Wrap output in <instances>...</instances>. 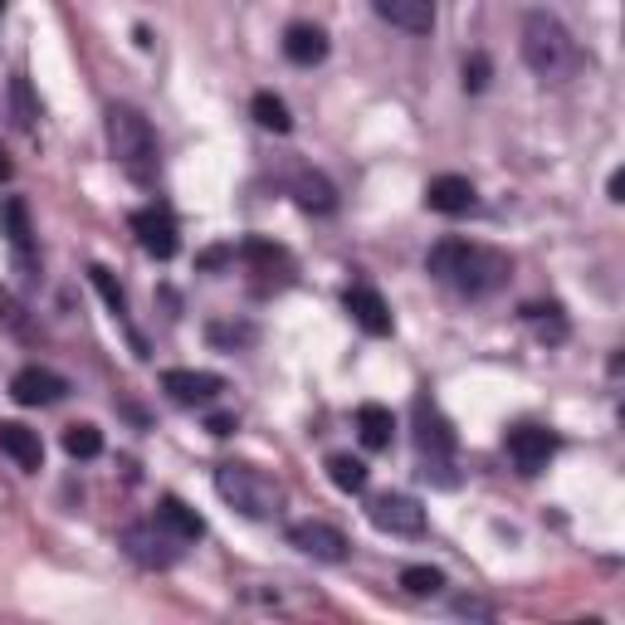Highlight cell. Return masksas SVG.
<instances>
[{"label":"cell","mask_w":625,"mask_h":625,"mask_svg":"<svg viewBox=\"0 0 625 625\" xmlns=\"http://www.w3.org/2000/svg\"><path fill=\"white\" fill-rule=\"evenodd\" d=\"M425 269H431L440 284L464 293V299H484V293H494L508 279L504 254L484 250V244H470V240H440L435 250L425 254Z\"/></svg>","instance_id":"1"},{"label":"cell","mask_w":625,"mask_h":625,"mask_svg":"<svg viewBox=\"0 0 625 625\" xmlns=\"http://www.w3.org/2000/svg\"><path fill=\"white\" fill-rule=\"evenodd\" d=\"M518 49H523V64H528L537 79H547V83L572 79V73H577V64H582L577 40H572L567 24H562L557 16H547V10H533V16H523Z\"/></svg>","instance_id":"2"},{"label":"cell","mask_w":625,"mask_h":625,"mask_svg":"<svg viewBox=\"0 0 625 625\" xmlns=\"http://www.w3.org/2000/svg\"><path fill=\"white\" fill-rule=\"evenodd\" d=\"M103 118H108V152H113V162L128 171L132 181H152L157 167H162V147H157L152 122L128 103H113Z\"/></svg>","instance_id":"3"},{"label":"cell","mask_w":625,"mask_h":625,"mask_svg":"<svg viewBox=\"0 0 625 625\" xmlns=\"http://www.w3.org/2000/svg\"><path fill=\"white\" fill-rule=\"evenodd\" d=\"M215 494L235 513H244V518H274V513L284 508V484H279L274 474L254 470V464H240V460L215 464Z\"/></svg>","instance_id":"4"},{"label":"cell","mask_w":625,"mask_h":625,"mask_svg":"<svg viewBox=\"0 0 625 625\" xmlns=\"http://www.w3.org/2000/svg\"><path fill=\"white\" fill-rule=\"evenodd\" d=\"M411 425H415V455H421V474L440 488H455V431L440 415L431 396H415L411 406Z\"/></svg>","instance_id":"5"},{"label":"cell","mask_w":625,"mask_h":625,"mask_svg":"<svg viewBox=\"0 0 625 625\" xmlns=\"http://www.w3.org/2000/svg\"><path fill=\"white\" fill-rule=\"evenodd\" d=\"M118 547L147 572H167V567H177V557H181L177 537H171L162 523H128V528L118 533Z\"/></svg>","instance_id":"6"},{"label":"cell","mask_w":625,"mask_h":625,"mask_svg":"<svg viewBox=\"0 0 625 625\" xmlns=\"http://www.w3.org/2000/svg\"><path fill=\"white\" fill-rule=\"evenodd\" d=\"M366 513H372V523L391 537H421L425 533V508H421V498H411V494H382V498H372Z\"/></svg>","instance_id":"7"},{"label":"cell","mask_w":625,"mask_h":625,"mask_svg":"<svg viewBox=\"0 0 625 625\" xmlns=\"http://www.w3.org/2000/svg\"><path fill=\"white\" fill-rule=\"evenodd\" d=\"M132 235L152 260H171V254L181 250V235H177V220L162 205H142V211H132Z\"/></svg>","instance_id":"8"},{"label":"cell","mask_w":625,"mask_h":625,"mask_svg":"<svg viewBox=\"0 0 625 625\" xmlns=\"http://www.w3.org/2000/svg\"><path fill=\"white\" fill-rule=\"evenodd\" d=\"M289 543L299 547L303 557H313V562H347V537H342L333 523H323V518H303V523H293L289 528Z\"/></svg>","instance_id":"9"},{"label":"cell","mask_w":625,"mask_h":625,"mask_svg":"<svg viewBox=\"0 0 625 625\" xmlns=\"http://www.w3.org/2000/svg\"><path fill=\"white\" fill-rule=\"evenodd\" d=\"M504 445H508V455H513V464H518L523 474L547 470V460L557 455V435L547 431V425H513Z\"/></svg>","instance_id":"10"},{"label":"cell","mask_w":625,"mask_h":625,"mask_svg":"<svg viewBox=\"0 0 625 625\" xmlns=\"http://www.w3.org/2000/svg\"><path fill=\"white\" fill-rule=\"evenodd\" d=\"M162 391L177 406H205V401H215L220 391H225V382H220L215 372H191V366H171V372H162Z\"/></svg>","instance_id":"11"},{"label":"cell","mask_w":625,"mask_h":625,"mask_svg":"<svg viewBox=\"0 0 625 625\" xmlns=\"http://www.w3.org/2000/svg\"><path fill=\"white\" fill-rule=\"evenodd\" d=\"M342 309L352 313V323H357L366 337H386L391 333V309H386V299L372 284H352L347 293H342Z\"/></svg>","instance_id":"12"},{"label":"cell","mask_w":625,"mask_h":625,"mask_svg":"<svg viewBox=\"0 0 625 625\" xmlns=\"http://www.w3.org/2000/svg\"><path fill=\"white\" fill-rule=\"evenodd\" d=\"M69 382L59 372H49V366H20L16 382H10V396L20 401V406H54V401H64Z\"/></svg>","instance_id":"13"},{"label":"cell","mask_w":625,"mask_h":625,"mask_svg":"<svg viewBox=\"0 0 625 625\" xmlns=\"http://www.w3.org/2000/svg\"><path fill=\"white\" fill-rule=\"evenodd\" d=\"M425 205H431L435 215H470L474 205H480V195H474V181L470 177H435L431 187H425Z\"/></svg>","instance_id":"14"},{"label":"cell","mask_w":625,"mask_h":625,"mask_svg":"<svg viewBox=\"0 0 625 625\" xmlns=\"http://www.w3.org/2000/svg\"><path fill=\"white\" fill-rule=\"evenodd\" d=\"M372 10L406 34H431L435 30V0H372Z\"/></svg>","instance_id":"15"},{"label":"cell","mask_w":625,"mask_h":625,"mask_svg":"<svg viewBox=\"0 0 625 625\" xmlns=\"http://www.w3.org/2000/svg\"><path fill=\"white\" fill-rule=\"evenodd\" d=\"M0 225H6V240L10 250H16V260L24 269H34V230H30V205L20 201V195H6L0 201Z\"/></svg>","instance_id":"16"},{"label":"cell","mask_w":625,"mask_h":625,"mask_svg":"<svg viewBox=\"0 0 625 625\" xmlns=\"http://www.w3.org/2000/svg\"><path fill=\"white\" fill-rule=\"evenodd\" d=\"M284 59L299 69H313L327 59V34L317 24H289L284 30Z\"/></svg>","instance_id":"17"},{"label":"cell","mask_w":625,"mask_h":625,"mask_svg":"<svg viewBox=\"0 0 625 625\" xmlns=\"http://www.w3.org/2000/svg\"><path fill=\"white\" fill-rule=\"evenodd\" d=\"M0 450H6L20 470H40V464H44L40 435H34L30 425H20V421H0Z\"/></svg>","instance_id":"18"},{"label":"cell","mask_w":625,"mask_h":625,"mask_svg":"<svg viewBox=\"0 0 625 625\" xmlns=\"http://www.w3.org/2000/svg\"><path fill=\"white\" fill-rule=\"evenodd\" d=\"M157 523H162V528H167L171 537H177V543H195V537L205 533L201 513H195V508H187L177 494H167L162 504H157Z\"/></svg>","instance_id":"19"},{"label":"cell","mask_w":625,"mask_h":625,"mask_svg":"<svg viewBox=\"0 0 625 625\" xmlns=\"http://www.w3.org/2000/svg\"><path fill=\"white\" fill-rule=\"evenodd\" d=\"M293 195H299V205L313 215H327L337 205V191L323 171H299V177H293Z\"/></svg>","instance_id":"20"},{"label":"cell","mask_w":625,"mask_h":625,"mask_svg":"<svg viewBox=\"0 0 625 625\" xmlns=\"http://www.w3.org/2000/svg\"><path fill=\"white\" fill-rule=\"evenodd\" d=\"M391 431H396V415L386 406H376V401H366L357 406V440L366 450H386L391 445Z\"/></svg>","instance_id":"21"},{"label":"cell","mask_w":625,"mask_h":625,"mask_svg":"<svg viewBox=\"0 0 625 625\" xmlns=\"http://www.w3.org/2000/svg\"><path fill=\"white\" fill-rule=\"evenodd\" d=\"M240 260H250L260 274H289V250L284 244H269V240H244L240 244Z\"/></svg>","instance_id":"22"},{"label":"cell","mask_w":625,"mask_h":625,"mask_svg":"<svg viewBox=\"0 0 625 625\" xmlns=\"http://www.w3.org/2000/svg\"><path fill=\"white\" fill-rule=\"evenodd\" d=\"M327 480H333L342 494H362L366 488V464L357 455H327Z\"/></svg>","instance_id":"23"},{"label":"cell","mask_w":625,"mask_h":625,"mask_svg":"<svg viewBox=\"0 0 625 625\" xmlns=\"http://www.w3.org/2000/svg\"><path fill=\"white\" fill-rule=\"evenodd\" d=\"M250 113H254V122H260V128H269V132H289V128H293L289 103H284L279 93H254Z\"/></svg>","instance_id":"24"},{"label":"cell","mask_w":625,"mask_h":625,"mask_svg":"<svg viewBox=\"0 0 625 625\" xmlns=\"http://www.w3.org/2000/svg\"><path fill=\"white\" fill-rule=\"evenodd\" d=\"M64 455L69 460H98L103 455V431H98V425H69L64 431Z\"/></svg>","instance_id":"25"},{"label":"cell","mask_w":625,"mask_h":625,"mask_svg":"<svg viewBox=\"0 0 625 625\" xmlns=\"http://www.w3.org/2000/svg\"><path fill=\"white\" fill-rule=\"evenodd\" d=\"M205 337H211L215 347L235 352V347H254V342H260V327H254V323H211V327H205Z\"/></svg>","instance_id":"26"},{"label":"cell","mask_w":625,"mask_h":625,"mask_svg":"<svg viewBox=\"0 0 625 625\" xmlns=\"http://www.w3.org/2000/svg\"><path fill=\"white\" fill-rule=\"evenodd\" d=\"M89 279H93V289L103 293V303H108V309H113V317H128V293H122V284L113 279V269L93 264V269H89Z\"/></svg>","instance_id":"27"},{"label":"cell","mask_w":625,"mask_h":625,"mask_svg":"<svg viewBox=\"0 0 625 625\" xmlns=\"http://www.w3.org/2000/svg\"><path fill=\"white\" fill-rule=\"evenodd\" d=\"M523 317H528V323H537V333H543V337H553V342L567 337V317H562L557 303H547V309H543V303H528V309H523Z\"/></svg>","instance_id":"28"},{"label":"cell","mask_w":625,"mask_h":625,"mask_svg":"<svg viewBox=\"0 0 625 625\" xmlns=\"http://www.w3.org/2000/svg\"><path fill=\"white\" fill-rule=\"evenodd\" d=\"M401 586H406L411 596H440L445 592V572L440 567H406L401 572Z\"/></svg>","instance_id":"29"},{"label":"cell","mask_w":625,"mask_h":625,"mask_svg":"<svg viewBox=\"0 0 625 625\" xmlns=\"http://www.w3.org/2000/svg\"><path fill=\"white\" fill-rule=\"evenodd\" d=\"M10 103H16V122H20V128H34V118H40V103H34L30 79H24V73H16V79H10Z\"/></svg>","instance_id":"30"},{"label":"cell","mask_w":625,"mask_h":625,"mask_svg":"<svg viewBox=\"0 0 625 625\" xmlns=\"http://www.w3.org/2000/svg\"><path fill=\"white\" fill-rule=\"evenodd\" d=\"M488 79H494V64H488V54H470V59H464V89H470V93H484Z\"/></svg>","instance_id":"31"},{"label":"cell","mask_w":625,"mask_h":625,"mask_svg":"<svg viewBox=\"0 0 625 625\" xmlns=\"http://www.w3.org/2000/svg\"><path fill=\"white\" fill-rule=\"evenodd\" d=\"M455 616H470V621H494L498 611L488 606V602H480V596H460V602H455Z\"/></svg>","instance_id":"32"},{"label":"cell","mask_w":625,"mask_h":625,"mask_svg":"<svg viewBox=\"0 0 625 625\" xmlns=\"http://www.w3.org/2000/svg\"><path fill=\"white\" fill-rule=\"evenodd\" d=\"M0 323H6L10 333H30V327H24V317H20V303L10 299V293H0Z\"/></svg>","instance_id":"33"},{"label":"cell","mask_w":625,"mask_h":625,"mask_svg":"<svg viewBox=\"0 0 625 625\" xmlns=\"http://www.w3.org/2000/svg\"><path fill=\"white\" fill-rule=\"evenodd\" d=\"M205 431L225 440V435H235V431H240V421H235V415H225V411H220V415H211V421H205Z\"/></svg>","instance_id":"34"},{"label":"cell","mask_w":625,"mask_h":625,"mask_svg":"<svg viewBox=\"0 0 625 625\" xmlns=\"http://www.w3.org/2000/svg\"><path fill=\"white\" fill-rule=\"evenodd\" d=\"M225 260H235V250H225V244H220V250H205L201 260H195V269H220Z\"/></svg>","instance_id":"35"},{"label":"cell","mask_w":625,"mask_h":625,"mask_svg":"<svg viewBox=\"0 0 625 625\" xmlns=\"http://www.w3.org/2000/svg\"><path fill=\"white\" fill-rule=\"evenodd\" d=\"M611 201H625V171H611Z\"/></svg>","instance_id":"36"},{"label":"cell","mask_w":625,"mask_h":625,"mask_svg":"<svg viewBox=\"0 0 625 625\" xmlns=\"http://www.w3.org/2000/svg\"><path fill=\"white\" fill-rule=\"evenodd\" d=\"M10 177V157H6V147H0V181Z\"/></svg>","instance_id":"37"},{"label":"cell","mask_w":625,"mask_h":625,"mask_svg":"<svg viewBox=\"0 0 625 625\" xmlns=\"http://www.w3.org/2000/svg\"><path fill=\"white\" fill-rule=\"evenodd\" d=\"M0 16H6V0H0Z\"/></svg>","instance_id":"38"}]
</instances>
